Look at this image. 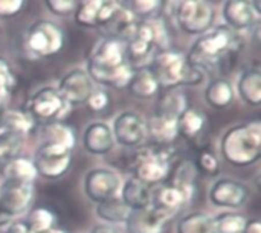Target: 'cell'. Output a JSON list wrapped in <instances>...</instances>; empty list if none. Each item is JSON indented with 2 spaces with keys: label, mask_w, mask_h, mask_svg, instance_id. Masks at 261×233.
<instances>
[{
  "label": "cell",
  "mask_w": 261,
  "mask_h": 233,
  "mask_svg": "<svg viewBox=\"0 0 261 233\" xmlns=\"http://www.w3.org/2000/svg\"><path fill=\"white\" fill-rule=\"evenodd\" d=\"M242 47L243 41L240 34L220 24L211 27L194 41L187 60L206 75L226 67V63L236 58Z\"/></svg>",
  "instance_id": "cell-1"
},
{
  "label": "cell",
  "mask_w": 261,
  "mask_h": 233,
  "mask_svg": "<svg viewBox=\"0 0 261 233\" xmlns=\"http://www.w3.org/2000/svg\"><path fill=\"white\" fill-rule=\"evenodd\" d=\"M133 70L125 56V43L119 40L102 38L87 56L86 72L93 84L118 90L127 89Z\"/></svg>",
  "instance_id": "cell-2"
},
{
  "label": "cell",
  "mask_w": 261,
  "mask_h": 233,
  "mask_svg": "<svg viewBox=\"0 0 261 233\" xmlns=\"http://www.w3.org/2000/svg\"><path fill=\"white\" fill-rule=\"evenodd\" d=\"M223 160L236 168H248L261 157V122H243L225 131L220 140Z\"/></svg>",
  "instance_id": "cell-3"
},
{
  "label": "cell",
  "mask_w": 261,
  "mask_h": 233,
  "mask_svg": "<svg viewBox=\"0 0 261 233\" xmlns=\"http://www.w3.org/2000/svg\"><path fill=\"white\" fill-rule=\"evenodd\" d=\"M148 69L158 79L161 89L165 90L177 89L179 85H199L206 76L187 60V55L173 47L158 50L153 55Z\"/></svg>",
  "instance_id": "cell-4"
},
{
  "label": "cell",
  "mask_w": 261,
  "mask_h": 233,
  "mask_svg": "<svg viewBox=\"0 0 261 233\" xmlns=\"http://www.w3.org/2000/svg\"><path fill=\"white\" fill-rule=\"evenodd\" d=\"M138 23L139 20L127 5L121 2L102 0L96 26L102 38H112L125 43L135 34Z\"/></svg>",
  "instance_id": "cell-5"
},
{
  "label": "cell",
  "mask_w": 261,
  "mask_h": 233,
  "mask_svg": "<svg viewBox=\"0 0 261 233\" xmlns=\"http://www.w3.org/2000/svg\"><path fill=\"white\" fill-rule=\"evenodd\" d=\"M24 110L32 116V119L41 125L63 122L72 111V107L63 99L57 87H41L34 92L24 105Z\"/></svg>",
  "instance_id": "cell-6"
},
{
  "label": "cell",
  "mask_w": 261,
  "mask_h": 233,
  "mask_svg": "<svg viewBox=\"0 0 261 233\" xmlns=\"http://www.w3.org/2000/svg\"><path fill=\"white\" fill-rule=\"evenodd\" d=\"M66 43L63 27L50 20L34 21L24 35V47L34 58H49L60 53Z\"/></svg>",
  "instance_id": "cell-7"
},
{
  "label": "cell",
  "mask_w": 261,
  "mask_h": 233,
  "mask_svg": "<svg viewBox=\"0 0 261 233\" xmlns=\"http://www.w3.org/2000/svg\"><path fill=\"white\" fill-rule=\"evenodd\" d=\"M171 169V151L168 147L142 148L136 153L133 160L135 179L148 185H158L168 179Z\"/></svg>",
  "instance_id": "cell-8"
},
{
  "label": "cell",
  "mask_w": 261,
  "mask_h": 233,
  "mask_svg": "<svg viewBox=\"0 0 261 233\" xmlns=\"http://www.w3.org/2000/svg\"><path fill=\"white\" fill-rule=\"evenodd\" d=\"M173 17L187 35H202L213 27L214 8L205 0H184L173 5Z\"/></svg>",
  "instance_id": "cell-9"
},
{
  "label": "cell",
  "mask_w": 261,
  "mask_h": 233,
  "mask_svg": "<svg viewBox=\"0 0 261 233\" xmlns=\"http://www.w3.org/2000/svg\"><path fill=\"white\" fill-rule=\"evenodd\" d=\"M72 160V151L47 142H41L38 145L32 159L38 177L46 180L61 179L70 169Z\"/></svg>",
  "instance_id": "cell-10"
},
{
  "label": "cell",
  "mask_w": 261,
  "mask_h": 233,
  "mask_svg": "<svg viewBox=\"0 0 261 233\" xmlns=\"http://www.w3.org/2000/svg\"><path fill=\"white\" fill-rule=\"evenodd\" d=\"M121 186L119 176L107 168L90 169L84 177V192L87 198L96 205L116 198L121 192Z\"/></svg>",
  "instance_id": "cell-11"
},
{
  "label": "cell",
  "mask_w": 261,
  "mask_h": 233,
  "mask_svg": "<svg viewBox=\"0 0 261 233\" xmlns=\"http://www.w3.org/2000/svg\"><path fill=\"white\" fill-rule=\"evenodd\" d=\"M35 198V188L29 183L3 180L0 185V206L11 217H20L29 212Z\"/></svg>",
  "instance_id": "cell-12"
},
{
  "label": "cell",
  "mask_w": 261,
  "mask_h": 233,
  "mask_svg": "<svg viewBox=\"0 0 261 233\" xmlns=\"http://www.w3.org/2000/svg\"><path fill=\"white\" fill-rule=\"evenodd\" d=\"M115 142L125 148H138L147 139V122L135 111H122L112 128Z\"/></svg>",
  "instance_id": "cell-13"
},
{
  "label": "cell",
  "mask_w": 261,
  "mask_h": 233,
  "mask_svg": "<svg viewBox=\"0 0 261 233\" xmlns=\"http://www.w3.org/2000/svg\"><path fill=\"white\" fill-rule=\"evenodd\" d=\"M63 99L73 108L87 102L89 96L95 90V84L84 69H72L58 81L57 87Z\"/></svg>",
  "instance_id": "cell-14"
},
{
  "label": "cell",
  "mask_w": 261,
  "mask_h": 233,
  "mask_svg": "<svg viewBox=\"0 0 261 233\" xmlns=\"http://www.w3.org/2000/svg\"><path fill=\"white\" fill-rule=\"evenodd\" d=\"M249 188L234 179H220L211 188L208 198L216 208L240 209L249 200Z\"/></svg>",
  "instance_id": "cell-15"
},
{
  "label": "cell",
  "mask_w": 261,
  "mask_h": 233,
  "mask_svg": "<svg viewBox=\"0 0 261 233\" xmlns=\"http://www.w3.org/2000/svg\"><path fill=\"white\" fill-rule=\"evenodd\" d=\"M197 195V188H180L171 183L153 192V206L173 218L180 209L191 205Z\"/></svg>",
  "instance_id": "cell-16"
},
{
  "label": "cell",
  "mask_w": 261,
  "mask_h": 233,
  "mask_svg": "<svg viewBox=\"0 0 261 233\" xmlns=\"http://www.w3.org/2000/svg\"><path fill=\"white\" fill-rule=\"evenodd\" d=\"M170 220L168 215L151 205L145 209L130 211L125 226L128 233H164Z\"/></svg>",
  "instance_id": "cell-17"
},
{
  "label": "cell",
  "mask_w": 261,
  "mask_h": 233,
  "mask_svg": "<svg viewBox=\"0 0 261 233\" xmlns=\"http://www.w3.org/2000/svg\"><path fill=\"white\" fill-rule=\"evenodd\" d=\"M222 15L226 21L225 26L236 32L252 29L258 24L260 15L255 14L252 3L246 0H228L223 3Z\"/></svg>",
  "instance_id": "cell-18"
},
{
  "label": "cell",
  "mask_w": 261,
  "mask_h": 233,
  "mask_svg": "<svg viewBox=\"0 0 261 233\" xmlns=\"http://www.w3.org/2000/svg\"><path fill=\"white\" fill-rule=\"evenodd\" d=\"M83 147L92 156H106L115 148L112 128L106 122H92L83 133Z\"/></svg>",
  "instance_id": "cell-19"
},
{
  "label": "cell",
  "mask_w": 261,
  "mask_h": 233,
  "mask_svg": "<svg viewBox=\"0 0 261 233\" xmlns=\"http://www.w3.org/2000/svg\"><path fill=\"white\" fill-rule=\"evenodd\" d=\"M147 137H150L158 147H170L179 137L177 131V119L154 114L147 122Z\"/></svg>",
  "instance_id": "cell-20"
},
{
  "label": "cell",
  "mask_w": 261,
  "mask_h": 233,
  "mask_svg": "<svg viewBox=\"0 0 261 233\" xmlns=\"http://www.w3.org/2000/svg\"><path fill=\"white\" fill-rule=\"evenodd\" d=\"M119 198L130 211H139L153 205V191L148 185L132 177L121 186Z\"/></svg>",
  "instance_id": "cell-21"
},
{
  "label": "cell",
  "mask_w": 261,
  "mask_h": 233,
  "mask_svg": "<svg viewBox=\"0 0 261 233\" xmlns=\"http://www.w3.org/2000/svg\"><path fill=\"white\" fill-rule=\"evenodd\" d=\"M127 90L132 96L139 99H153L158 95H161V85L151 70L148 67L135 69L133 75L128 81Z\"/></svg>",
  "instance_id": "cell-22"
},
{
  "label": "cell",
  "mask_w": 261,
  "mask_h": 233,
  "mask_svg": "<svg viewBox=\"0 0 261 233\" xmlns=\"http://www.w3.org/2000/svg\"><path fill=\"white\" fill-rule=\"evenodd\" d=\"M203 96L210 107L216 110H225L232 105L236 99V90L229 79L214 78L208 82Z\"/></svg>",
  "instance_id": "cell-23"
},
{
  "label": "cell",
  "mask_w": 261,
  "mask_h": 233,
  "mask_svg": "<svg viewBox=\"0 0 261 233\" xmlns=\"http://www.w3.org/2000/svg\"><path fill=\"white\" fill-rule=\"evenodd\" d=\"M237 90L240 99L251 105L258 107L261 104V72L258 67H248L245 69L237 82Z\"/></svg>",
  "instance_id": "cell-24"
},
{
  "label": "cell",
  "mask_w": 261,
  "mask_h": 233,
  "mask_svg": "<svg viewBox=\"0 0 261 233\" xmlns=\"http://www.w3.org/2000/svg\"><path fill=\"white\" fill-rule=\"evenodd\" d=\"M0 128L17 136L26 137L37 128V122L24 108H11L8 107L2 116Z\"/></svg>",
  "instance_id": "cell-25"
},
{
  "label": "cell",
  "mask_w": 261,
  "mask_h": 233,
  "mask_svg": "<svg viewBox=\"0 0 261 233\" xmlns=\"http://www.w3.org/2000/svg\"><path fill=\"white\" fill-rule=\"evenodd\" d=\"M206 116L205 113H202L200 110L197 108H193V107H188L177 119V131H179V136L184 137L185 140H197L205 128H206Z\"/></svg>",
  "instance_id": "cell-26"
},
{
  "label": "cell",
  "mask_w": 261,
  "mask_h": 233,
  "mask_svg": "<svg viewBox=\"0 0 261 233\" xmlns=\"http://www.w3.org/2000/svg\"><path fill=\"white\" fill-rule=\"evenodd\" d=\"M40 134H41V142L54 143V145L63 147L69 151H72L76 143V134H75L73 128L66 125L64 122L41 125Z\"/></svg>",
  "instance_id": "cell-27"
},
{
  "label": "cell",
  "mask_w": 261,
  "mask_h": 233,
  "mask_svg": "<svg viewBox=\"0 0 261 233\" xmlns=\"http://www.w3.org/2000/svg\"><path fill=\"white\" fill-rule=\"evenodd\" d=\"M2 176H3V180H14V182L29 183V185H34V182L38 177L32 159L24 157V156H18L14 160H11L3 168Z\"/></svg>",
  "instance_id": "cell-28"
},
{
  "label": "cell",
  "mask_w": 261,
  "mask_h": 233,
  "mask_svg": "<svg viewBox=\"0 0 261 233\" xmlns=\"http://www.w3.org/2000/svg\"><path fill=\"white\" fill-rule=\"evenodd\" d=\"M187 108H188V98H187V95L179 87L177 89H168L158 99L156 114H164V116H170V118L179 119V116Z\"/></svg>",
  "instance_id": "cell-29"
},
{
  "label": "cell",
  "mask_w": 261,
  "mask_h": 233,
  "mask_svg": "<svg viewBox=\"0 0 261 233\" xmlns=\"http://www.w3.org/2000/svg\"><path fill=\"white\" fill-rule=\"evenodd\" d=\"M95 212L99 220L106 221V224H113V226L125 223L130 215V209L122 203L119 197L96 205Z\"/></svg>",
  "instance_id": "cell-30"
},
{
  "label": "cell",
  "mask_w": 261,
  "mask_h": 233,
  "mask_svg": "<svg viewBox=\"0 0 261 233\" xmlns=\"http://www.w3.org/2000/svg\"><path fill=\"white\" fill-rule=\"evenodd\" d=\"M197 174L199 169L196 163L190 159H182L176 163L174 168L170 169L168 183L180 188H197Z\"/></svg>",
  "instance_id": "cell-31"
},
{
  "label": "cell",
  "mask_w": 261,
  "mask_h": 233,
  "mask_svg": "<svg viewBox=\"0 0 261 233\" xmlns=\"http://www.w3.org/2000/svg\"><path fill=\"white\" fill-rule=\"evenodd\" d=\"M176 233H216L213 218L203 212H191L179 220Z\"/></svg>",
  "instance_id": "cell-32"
},
{
  "label": "cell",
  "mask_w": 261,
  "mask_h": 233,
  "mask_svg": "<svg viewBox=\"0 0 261 233\" xmlns=\"http://www.w3.org/2000/svg\"><path fill=\"white\" fill-rule=\"evenodd\" d=\"M24 221L32 233H44L55 229L57 215L47 208H34L29 209Z\"/></svg>",
  "instance_id": "cell-33"
},
{
  "label": "cell",
  "mask_w": 261,
  "mask_h": 233,
  "mask_svg": "<svg viewBox=\"0 0 261 233\" xmlns=\"http://www.w3.org/2000/svg\"><path fill=\"white\" fill-rule=\"evenodd\" d=\"M23 142H24V137L21 136H17L5 130L0 131V172L11 160L20 156Z\"/></svg>",
  "instance_id": "cell-34"
},
{
  "label": "cell",
  "mask_w": 261,
  "mask_h": 233,
  "mask_svg": "<svg viewBox=\"0 0 261 233\" xmlns=\"http://www.w3.org/2000/svg\"><path fill=\"white\" fill-rule=\"evenodd\" d=\"M101 6H102V0H83V2H78L76 9L73 12L75 23L83 26V27H96Z\"/></svg>",
  "instance_id": "cell-35"
},
{
  "label": "cell",
  "mask_w": 261,
  "mask_h": 233,
  "mask_svg": "<svg viewBox=\"0 0 261 233\" xmlns=\"http://www.w3.org/2000/svg\"><path fill=\"white\" fill-rule=\"evenodd\" d=\"M248 220L237 212H223L213 218L216 233H243Z\"/></svg>",
  "instance_id": "cell-36"
},
{
  "label": "cell",
  "mask_w": 261,
  "mask_h": 233,
  "mask_svg": "<svg viewBox=\"0 0 261 233\" xmlns=\"http://www.w3.org/2000/svg\"><path fill=\"white\" fill-rule=\"evenodd\" d=\"M164 2L159 0H136L127 3V6L132 9V12L136 15L138 20H148L156 17V14L161 11Z\"/></svg>",
  "instance_id": "cell-37"
},
{
  "label": "cell",
  "mask_w": 261,
  "mask_h": 233,
  "mask_svg": "<svg viewBox=\"0 0 261 233\" xmlns=\"http://www.w3.org/2000/svg\"><path fill=\"white\" fill-rule=\"evenodd\" d=\"M18 85V78L11 67V64L0 56V93L12 95V92Z\"/></svg>",
  "instance_id": "cell-38"
},
{
  "label": "cell",
  "mask_w": 261,
  "mask_h": 233,
  "mask_svg": "<svg viewBox=\"0 0 261 233\" xmlns=\"http://www.w3.org/2000/svg\"><path fill=\"white\" fill-rule=\"evenodd\" d=\"M197 169L202 171L203 174L210 176V177H216L220 172V160L217 159V156L210 151V150H203L200 151L199 157H197V163H196Z\"/></svg>",
  "instance_id": "cell-39"
},
{
  "label": "cell",
  "mask_w": 261,
  "mask_h": 233,
  "mask_svg": "<svg viewBox=\"0 0 261 233\" xmlns=\"http://www.w3.org/2000/svg\"><path fill=\"white\" fill-rule=\"evenodd\" d=\"M110 102H112V98L110 95L106 92V90H101V89H95L92 92V95L89 96L87 99V107L95 111V113H101L104 110H107L110 107Z\"/></svg>",
  "instance_id": "cell-40"
},
{
  "label": "cell",
  "mask_w": 261,
  "mask_h": 233,
  "mask_svg": "<svg viewBox=\"0 0 261 233\" xmlns=\"http://www.w3.org/2000/svg\"><path fill=\"white\" fill-rule=\"evenodd\" d=\"M78 2L76 0H47L46 2V8L58 17H69L73 15L75 9H76Z\"/></svg>",
  "instance_id": "cell-41"
},
{
  "label": "cell",
  "mask_w": 261,
  "mask_h": 233,
  "mask_svg": "<svg viewBox=\"0 0 261 233\" xmlns=\"http://www.w3.org/2000/svg\"><path fill=\"white\" fill-rule=\"evenodd\" d=\"M26 2L23 0H0V18H12L23 12Z\"/></svg>",
  "instance_id": "cell-42"
},
{
  "label": "cell",
  "mask_w": 261,
  "mask_h": 233,
  "mask_svg": "<svg viewBox=\"0 0 261 233\" xmlns=\"http://www.w3.org/2000/svg\"><path fill=\"white\" fill-rule=\"evenodd\" d=\"M5 233H32L31 229L28 227L24 220H17V221H11L8 224V229Z\"/></svg>",
  "instance_id": "cell-43"
},
{
  "label": "cell",
  "mask_w": 261,
  "mask_h": 233,
  "mask_svg": "<svg viewBox=\"0 0 261 233\" xmlns=\"http://www.w3.org/2000/svg\"><path fill=\"white\" fill-rule=\"evenodd\" d=\"M92 233H124L113 224H98L92 229Z\"/></svg>",
  "instance_id": "cell-44"
},
{
  "label": "cell",
  "mask_w": 261,
  "mask_h": 233,
  "mask_svg": "<svg viewBox=\"0 0 261 233\" xmlns=\"http://www.w3.org/2000/svg\"><path fill=\"white\" fill-rule=\"evenodd\" d=\"M243 233H261V223L257 218L248 220L246 227H245Z\"/></svg>",
  "instance_id": "cell-45"
},
{
  "label": "cell",
  "mask_w": 261,
  "mask_h": 233,
  "mask_svg": "<svg viewBox=\"0 0 261 233\" xmlns=\"http://www.w3.org/2000/svg\"><path fill=\"white\" fill-rule=\"evenodd\" d=\"M11 221H12V218H11V217L2 209V206H0V229H2V227H6Z\"/></svg>",
  "instance_id": "cell-46"
},
{
  "label": "cell",
  "mask_w": 261,
  "mask_h": 233,
  "mask_svg": "<svg viewBox=\"0 0 261 233\" xmlns=\"http://www.w3.org/2000/svg\"><path fill=\"white\" fill-rule=\"evenodd\" d=\"M44 233H66L63 229H58V227H55V229H52V230H49V232H44Z\"/></svg>",
  "instance_id": "cell-47"
}]
</instances>
